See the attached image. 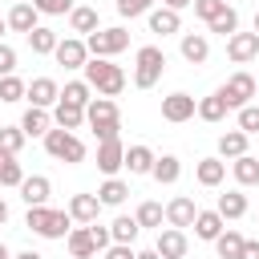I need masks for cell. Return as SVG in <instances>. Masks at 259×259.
<instances>
[{
  "label": "cell",
  "instance_id": "1",
  "mask_svg": "<svg viewBox=\"0 0 259 259\" xmlns=\"http://www.w3.org/2000/svg\"><path fill=\"white\" fill-rule=\"evenodd\" d=\"M85 85L97 89L101 97H117L125 89V73H121V65H113L105 57H93V61H85Z\"/></svg>",
  "mask_w": 259,
  "mask_h": 259
},
{
  "label": "cell",
  "instance_id": "2",
  "mask_svg": "<svg viewBox=\"0 0 259 259\" xmlns=\"http://www.w3.org/2000/svg\"><path fill=\"white\" fill-rule=\"evenodd\" d=\"M24 227H28L32 235H40V239H65V235L73 231V219H69V210H53V206H28Z\"/></svg>",
  "mask_w": 259,
  "mask_h": 259
},
{
  "label": "cell",
  "instance_id": "3",
  "mask_svg": "<svg viewBox=\"0 0 259 259\" xmlns=\"http://www.w3.org/2000/svg\"><path fill=\"white\" fill-rule=\"evenodd\" d=\"M85 121L93 125L97 142L117 138V130H121V121H117V101H113V97H93V101L85 105Z\"/></svg>",
  "mask_w": 259,
  "mask_h": 259
},
{
  "label": "cell",
  "instance_id": "4",
  "mask_svg": "<svg viewBox=\"0 0 259 259\" xmlns=\"http://www.w3.org/2000/svg\"><path fill=\"white\" fill-rule=\"evenodd\" d=\"M45 150H49V158H57V162H65V166L85 162V142H81L77 134H69V130H49V134H45Z\"/></svg>",
  "mask_w": 259,
  "mask_h": 259
},
{
  "label": "cell",
  "instance_id": "5",
  "mask_svg": "<svg viewBox=\"0 0 259 259\" xmlns=\"http://www.w3.org/2000/svg\"><path fill=\"white\" fill-rule=\"evenodd\" d=\"M134 61H138V69H134V85H138V89H154L158 77H162V69H166V53H162L158 45H142Z\"/></svg>",
  "mask_w": 259,
  "mask_h": 259
},
{
  "label": "cell",
  "instance_id": "6",
  "mask_svg": "<svg viewBox=\"0 0 259 259\" xmlns=\"http://www.w3.org/2000/svg\"><path fill=\"white\" fill-rule=\"evenodd\" d=\"M125 45H130V32H125V28H97V32L85 36V49H89L93 57H105V61L117 57Z\"/></svg>",
  "mask_w": 259,
  "mask_h": 259
},
{
  "label": "cell",
  "instance_id": "7",
  "mask_svg": "<svg viewBox=\"0 0 259 259\" xmlns=\"http://www.w3.org/2000/svg\"><path fill=\"white\" fill-rule=\"evenodd\" d=\"M219 93H223L227 109H243V105H251V97H255V77H251V73H235Z\"/></svg>",
  "mask_w": 259,
  "mask_h": 259
},
{
  "label": "cell",
  "instance_id": "8",
  "mask_svg": "<svg viewBox=\"0 0 259 259\" xmlns=\"http://www.w3.org/2000/svg\"><path fill=\"white\" fill-rule=\"evenodd\" d=\"M121 166H125V146H121V138L97 142V170H101L105 178H117Z\"/></svg>",
  "mask_w": 259,
  "mask_h": 259
},
{
  "label": "cell",
  "instance_id": "9",
  "mask_svg": "<svg viewBox=\"0 0 259 259\" xmlns=\"http://www.w3.org/2000/svg\"><path fill=\"white\" fill-rule=\"evenodd\" d=\"M227 57H231L235 65L255 61V57H259V36H255V32H231V36H227Z\"/></svg>",
  "mask_w": 259,
  "mask_h": 259
},
{
  "label": "cell",
  "instance_id": "10",
  "mask_svg": "<svg viewBox=\"0 0 259 259\" xmlns=\"http://www.w3.org/2000/svg\"><path fill=\"white\" fill-rule=\"evenodd\" d=\"M53 57H57V65H65V69H85V61H89V49H85V40H77V36H65V40H57Z\"/></svg>",
  "mask_w": 259,
  "mask_h": 259
},
{
  "label": "cell",
  "instance_id": "11",
  "mask_svg": "<svg viewBox=\"0 0 259 259\" xmlns=\"http://www.w3.org/2000/svg\"><path fill=\"white\" fill-rule=\"evenodd\" d=\"M24 97H28L36 109H49V105H57V101H61V85H57L53 77H36V81H28V85H24Z\"/></svg>",
  "mask_w": 259,
  "mask_h": 259
},
{
  "label": "cell",
  "instance_id": "12",
  "mask_svg": "<svg viewBox=\"0 0 259 259\" xmlns=\"http://www.w3.org/2000/svg\"><path fill=\"white\" fill-rule=\"evenodd\" d=\"M194 214H198V206H194V198H190V194H178V198H170V202H166V223H170L174 231L190 227V223H194Z\"/></svg>",
  "mask_w": 259,
  "mask_h": 259
},
{
  "label": "cell",
  "instance_id": "13",
  "mask_svg": "<svg viewBox=\"0 0 259 259\" xmlns=\"http://www.w3.org/2000/svg\"><path fill=\"white\" fill-rule=\"evenodd\" d=\"M65 210H69V219H77L81 227H89V223H97V214H101V202H97V194H73Z\"/></svg>",
  "mask_w": 259,
  "mask_h": 259
},
{
  "label": "cell",
  "instance_id": "14",
  "mask_svg": "<svg viewBox=\"0 0 259 259\" xmlns=\"http://www.w3.org/2000/svg\"><path fill=\"white\" fill-rule=\"evenodd\" d=\"M186 235L182 231H174V227H166V231H158V243H154V251H158V259H182L186 255Z\"/></svg>",
  "mask_w": 259,
  "mask_h": 259
},
{
  "label": "cell",
  "instance_id": "15",
  "mask_svg": "<svg viewBox=\"0 0 259 259\" xmlns=\"http://www.w3.org/2000/svg\"><path fill=\"white\" fill-rule=\"evenodd\" d=\"M36 16H40V12H36L28 0H16V4H12V12L4 16V24H8L12 32H24V36H28V32L36 28Z\"/></svg>",
  "mask_w": 259,
  "mask_h": 259
},
{
  "label": "cell",
  "instance_id": "16",
  "mask_svg": "<svg viewBox=\"0 0 259 259\" xmlns=\"http://www.w3.org/2000/svg\"><path fill=\"white\" fill-rule=\"evenodd\" d=\"M194 97L190 93H170V97H162V117L166 121H186V117H194Z\"/></svg>",
  "mask_w": 259,
  "mask_h": 259
},
{
  "label": "cell",
  "instance_id": "17",
  "mask_svg": "<svg viewBox=\"0 0 259 259\" xmlns=\"http://www.w3.org/2000/svg\"><path fill=\"white\" fill-rule=\"evenodd\" d=\"M49 194H53V182H49L45 174H32V178H24V182H20V198H24L28 206H45V202H49Z\"/></svg>",
  "mask_w": 259,
  "mask_h": 259
},
{
  "label": "cell",
  "instance_id": "18",
  "mask_svg": "<svg viewBox=\"0 0 259 259\" xmlns=\"http://www.w3.org/2000/svg\"><path fill=\"white\" fill-rule=\"evenodd\" d=\"M190 227H194V235H198V239H206V243H214V239H219V235L227 231V227H223V214H219V210H198Z\"/></svg>",
  "mask_w": 259,
  "mask_h": 259
},
{
  "label": "cell",
  "instance_id": "19",
  "mask_svg": "<svg viewBox=\"0 0 259 259\" xmlns=\"http://www.w3.org/2000/svg\"><path fill=\"white\" fill-rule=\"evenodd\" d=\"M20 130H24V138H45V134L53 130V117H49V109H36V105H28V113L20 117Z\"/></svg>",
  "mask_w": 259,
  "mask_h": 259
},
{
  "label": "cell",
  "instance_id": "20",
  "mask_svg": "<svg viewBox=\"0 0 259 259\" xmlns=\"http://www.w3.org/2000/svg\"><path fill=\"white\" fill-rule=\"evenodd\" d=\"M178 49H182V57H186L190 65H202V61L210 57V45H206L202 32H182V45H178Z\"/></svg>",
  "mask_w": 259,
  "mask_h": 259
},
{
  "label": "cell",
  "instance_id": "21",
  "mask_svg": "<svg viewBox=\"0 0 259 259\" xmlns=\"http://www.w3.org/2000/svg\"><path fill=\"white\" fill-rule=\"evenodd\" d=\"M53 121H57V130H69V134H73V130L85 121V109H81V105H69V101H57V105H53Z\"/></svg>",
  "mask_w": 259,
  "mask_h": 259
},
{
  "label": "cell",
  "instance_id": "22",
  "mask_svg": "<svg viewBox=\"0 0 259 259\" xmlns=\"http://www.w3.org/2000/svg\"><path fill=\"white\" fill-rule=\"evenodd\" d=\"M194 178H198L202 186H219V182L227 178V162H223V158H202V162L194 166Z\"/></svg>",
  "mask_w": 259,
  "mask_h": 259
},
{
  "label": "cell",
  "instance_id": "23",
  "mask_svg": "<svg viewBox=\"0 0 259 259\" xmlns=\"http://www.w3.org/2000/svg\"><path fill=\"white\" fill-rule=\"evenodd\" d=\"M219 214H223V223L227 219H243L247 214V194L243 190H227V194H219V206H214Z\"/></svg>",
  "mask_w": 259,
  "mask_h": 259
},
{
  "label": "cell",
  "instance_id": "24",
  "mask_svg": "<svg viewBox=\"0 0 259 259\" xmlns=\"http://www.w3.org/2000/svg\"><path fill=\"white\" fill-rule=\"evenodd\" d=\"M154 158H158V154H154L150 146H130V150H125L130 174H150V170H154Z\"/></svg>",
  "mask_w": 259,
  "mask_h": 259
},
{
  "label": "cell",
  "instance_id": "25",
  "mask_svg": "<svg viewBox=\"0 0 259 259\" xmlns=\"http://www.w3.org/2000/svg\"><path fill=\"white\" fill-rule=\"evenodd\" d=\"M125 194H130V186H125L121 178H105V182L97 186V202H101V206H121Z\"/></svg>",
  "mask_w": 259,
  "mask_h": 259
},
{
  "label": "cell",
  "instance_id": "26",
  "mask_svg": "<svg viewBox=\"0 0 259 259\" xmlns=\"http://www.w3.org/2000/svg\"><path fill=\"white\" fill-rule=\"evenodd\" d=\"M65 239H69V255H73V259H89V255L97 251V247H93V235H89V227H73Z\"/></svg>",
  "mask_w": 259,
  "mask_h": 259
},
{
  "label": "cell",
  "instance_id": "27",
  "mask_svg": "<svg viewBox=\"0 0 259 259\" xmlns=\"http://www.w3.org/2000/svg\"><path fill=\"white\" fill-rule=\"evenodd\" d=\"M178 28H182L178 12H170V8H150V32H162V36H170V32H178Z\"/></svg>",
  "mask_w": 259,
  "mask_h": 259
},
{
  "label": "cell",
  "instance_id": "28",
  "mask_svg": "<svg viewBox=\"0 0 259 259\" xmlns=\"http://www.w3.org/2000/svg\"><path fill=\"white\" fill-rule=\"evenodd\" d=\"M247 154V134L243 130H227L219 138V158H243Z\"/></svg>",
  "mask_w": 259,
  "mask_h": 259
},
{
  "label": "cell",
  "instance_id": "29",
  "mask_svg": "<svg viewBox=\"0 0 259 259\" xmlns=\"http://www.w3.org/2000/svg\"><path fill=\"white\" fill-rule=\"evenodd\" d=\"M231 170H235V182H239V186H255V182H259V158H251V154L235 158Z\"/></svg>",
  "mask_w": 259,
  "mask_h": 259
},
{
  "label": "cell",
  "instance_id": "30",
  "mask_svg": "<svg viewBox=\"0 0 259 259\" xmlns=\"http://www.w3.org/2000/svg\"><path fill=\"white\" fill-rule=\"evenodd\" d=\"M194 113H198V117H202V121H223V117H227V101H223V93H219V89H214V93H210V97H202V101H198V109H194Z\"/></svg>",
  "mask_w": 259,
  "mask_h": 259
},
{
  "label": "cell",
  "instance_id": "31",
  "mask_svg": "<svg viewBox=\"0 0 259 259\" xmlns=\"http://www.w3.org/2000/svg\"><path fill=\"white\" fill-rule=\"evenodd\" d=\"M150 174H154L158 182H166V186H170V182H178V174H182V162H178L174 154H162V158H154V170H150Z\"/></svg>",
  "mask_w": 259,
  "mask_h": 259
},
{
  "label": "cell",
  "instance_id": "32",
  "mask_svg": "<svg viewBox=\"0 0 259 259\" xmlns=\"http://www.w3.org/2000/svg\"><path fill=\"white\" fill-rule=\"evenodd\" d=\"M57 40H61V36H57L53 28H45V24H36V28L28 32V49H32V53H40V57H45V53H53V49H57Z\"/></svg>",
  "mask_w": 259,
  "mask_h": 259
},
{
  "label": "cell",
  "instance_id": "33",
  "mask_svg": "<svg viewBox=\"0 0 259 259\" xmlns=\"http://www.w3.org/2000/svg\"><path fill=\"white\" fill-rule=\"evenodd\" d=\"M138 231H142V227H138V219H134V214H117V219H113V227H109L113 243H134V239H138Z\"/></svg>",
  "mask_w": 259,
  "mask_h": 259
},
{
  "label": "cell",
  "instance_id": "34",
  "mask_svg": "<svg viewBox=\"0 0 259 259\" xmlns=\"http://www.w3.org/2000/svg\"><path fill=\"white\" fill-rule=\"evenodd\" d=\"M214 251H219V259H239V251H243V235L227 227V231L214 239Z\"/></svg>",
  "mask_w": 259,
  "mask_h": 259
},
{
  "label": "cell",
  "instance_id": "35",
  "mask_svg": "<svg viewBox=\"0 0 259 259\" xmlns=\"http://www.w3.org/2000/svg\"><path fill=\"white\" fill-rule=\"evenodd\" d=\"M69 28H73V32H85V36L97 32V12H93V8H73V12H69Z\"/></svg>",
  "mask_w": 259,
  "mask_h": 259
},
{
  "label": "cell",
  "instance_id": "36",
  "mask_svg": "<svg viewBox=\"0 0 259 259\" xmlns=\"http://www.w3.org/2000/svg\"><path fill=\"white\" fill-rule=\"evenodd\" d=\"M89 93H93V89H89L85 81H65V89H61V101H69V105H81V109H85V105L93 101Z\"/></svg>",
  "mask_w": 259,
  "mask_h": 259
},
{
  "label": "cell",
  "instance_id": "37",
  "mask_svg": "<svg viewBox=\"0 0 259 259\" xmlns=\"http://www.w3.org/2000/svg\"><path fill=\"white\" fill-rule=\"evenodd\" d=\"M24 182V170L12 154H0V186H20Z\"/></svg>",
  "mask_w": 259,
  "mask_h": 259
},
{
  "label": "cell",
  "instance_id": "38",
  "mask_svg": "<svg viewBox=\"0 0 259 259\" xmlns=\"http://www.w3.org/2000/svg\"><path fill=\"white\" fill-rule=\"evenodd\" d=\"M20 146H24V130L20 125H0V154H20Z\"/></svg>",
  "mask_w": 259,
  "mask_h": 259
},
{
  "label": "cell",
  "instance_id": "39",
  "mask_svg": "<svg viewBox=\"0 0 259 259\" xmlns=\"http://www.w3.org/2000/svg\"><path fill=\"white\" fill-rule=\"evenodd\" d=\"M206 28H210V32H219V36H231V32H239V12H235V8H223Z\"/></svg>",
  "mask_w": 259,
  "mask_h": 259
},
{
  "label": "cell",
  "instance_id": "40",
  "mask_svg": "<svg viewBox=\"0 0 259 259\" xmlns=\"http://www.w3.org/2000/svg\"><path fill=\"white\" fill-rule=\"evenodd\" d=\"M134 219H138V227H158V231H162V219H166V210H162L158 202H142Z\"/></svg>",
  "mask_w": 259,
  "mask_h": 259
},
{
  "label": "cell",
  "instance_id": "41",
  "mask_svg": "<svg viewBox=\"0 0 259 259\" xmlns=\"http://www.w3.org/2000/svg\"><path fill=\"white\" fill-rule=\"evenodd\" d=\"M20 97H24V81L12 77V73L0 77V101H20Z\"/></svg>",
  "mask_w": 259,
  "mask_h": 259
},
{
  "label": "cell",
  "instance_id": "42",
  "mask_svg": "<svg viewBox=\"0 0 259 259\" xmlns=\"http://www.w3.org/2000/svg\"><path fill=\"white\" fill-rule=\"evenodd\" d=\"M190 8H194V16H198V20H206V24H210V20L227 8V0H194Z\"/></svg>",
  "mask_w": 259,
  "mask_h": 259
},
{
  "label": "cell",
  "instance_id": "43",
  "mask_svg": "<svg viewBox=\"0 0 259 259\" xmlns=\"http://www.w3.org/2000/svg\"><path fill=\"white\" fill-rule=\"evenodd\" d=\"M36 12H45V16H65V12H73V0H28Z\"/></svg>",
  "mask_w": 259,
  "mask_h": 259
},
{
  "label": "cell",
  "instance_id": "44",
  "mask_svg": "<svg viewBox=\"0 0 259 259\" xmlns=\"http://www.w3.org/2000/svg\"><path fill=\"white\" fill-rule=\"evenodd\" d=\"M239 130L251 138V134H259V105H243L239 109Z\"/></svg>",
  "mask_w": 259,
  "mask_h": 259
},
{
  "label": "cell",
  "instance_id": "45",
  "mask_svg": "<svg viewBox=\"0 0 259 259\" xmlns=\"http://www.w3.org/2000/svg\"><path fill=\"white\" fill-rule=\"evenodd\" d=\"M150 8H154V0H117V12L130 16V20H134V16H146Z\"/></svg>",
  "mask_w": 259,
  "mask_h": 259
},
{
  "label": "cell",
  "instance_id": "46",
  "mask_svg": "<svg viewBox=\"0 0 259 259\" xmlns=\"http://www.w3.org/2000/svg\"><path fill=\"white\" fill-rule=\"evenodd\" d=\"M12 69H16V49H12V45H4V40H0V77H8V73H12Z\"/></svg>",
  "mask_w": 259,
  "mask_h": 259
},
{
  "label": "cell",
  "instance_id": "47",
  "mask_svg": "<svg viewBox=\"0 0 259 259\" xmlns=\"http://www.w3.org/2000/svg\"><path fill=\"white\" fill-rule=\"evenodd\" d=\"M89 235H93V247H97V251H105V247L113 243V235H109V227H97V223H89Z\"/></svg>",
  "mask_w": 259,
  "mask_h": 259
},
{
  "label": "cell",
  "instance_id": "48",
  "mask_svg": "<svg viewBox=\"0 0 259 259\" xmlns=\"http://www.w3.org/2000/svg\"><path fill=\"white\" fill-rule=\"evenodd\" d=\"M134 255H138V251H134L130 243H109V247H105V259H134Z\"/></svg>",
  "mask_w": 259,
  "mask_h": 259
},
{
  "label": "cell",
  "instance_id": "49",
  "mask_svg": "<svg viewBox=\"0 0 259 259\" xmlns=\"http://www.w3.org/2000/svg\"><path fill=\"white\" fill-rule=\"evenodd\" d=\"M239 259H259V239H243V251Z\"/></svg>",
  "mask_w": 259,
  "mask_h": 259
},
{
  "label": "cell",
  "instance_id": "50",
  "mask_svg": "<svg viewBox=\"0 0 259 259\" xmlns=\"http://www.w3.org/2000/svg\"><path fill=\"white\" fill-rule=\"evenodd\" d=\"M190 4H194V0H166V8H170V12H182V8H190Z\"/></svg>",
  "mask_w": 259,
  "mask_h": 259
},
{
  "label": "cell",
  "instance_id": "51",
  "mask_svg": "<svg viewBox=\"0 0 259 259\" xmlns=\"http://www.w3.org/2000/svg\"><path fill=\"white\" fill-rule=\"evenodd\" d=\"M12 259H45L40 251H20V255H12Z\"/></svg>",
  "mask_w": 259,
  "mask_h": 259
},
{
  "label": "cell",
  "instance_id": "52",
  "mask_svg": "<svg viewBox=\"0 0 259 259\" xmlns=\"http://www.w3.org/2000/svg\"><path fill=\"white\" fill-rule=\"evenodd\" d=\"M134 259H158V251H154V247H150V251H138V255H134Z\"/></svg>",
  "mask_w": 259,
  "mask_h": 259
},
{
  "label": "cell",
  "instance_id": "53",
  "mask_svg": "<svg viewBox=\"0 0 259 259\" xmlns=\"http://www.w3.org/2000/svg\"><path fill=\"white\" fill-rule=\"evenodd\" d=\"M4 223H8V202L0 198V227H4Z\"/></svg>",
  "mask_w": 259,
  "mask_h": 259
},
{
  "label": "cell",
  "instance_id": "54",
  "mask_svg": "<svg viewBox=\"0 0 259 259\" xmlns=\"http://www.w3.org/2000/svg\"><path fill=\"white\" fill-rule=\"evenodd\" d=\"M0 259H12V255H8V247H4V243H0Z\"/></svg>",
  "mask_w": 259,
  "mask_h": 259
},
{
  "label": "cell",
  "instance_id": "55",
  "mask_svg": "<svg viewBox=\"0 0 259 259\" xmlns=\"http://www.w3.org/2000/svg\"><path fill=\"white\" fill-rule=\"evenodd\" d=\"M255 36H259V12H255Z\"/></svg>",
  "mask_w": 259,
  "mask_h": 259
},
{
  "label": "cell",
  "instance_id": "56",
  "mask_svg": "<svg viewBox=\"0 0 259 259\" xmlns=\"http://www.w3.org/2000/svg\"><path fill=\"white\" fill-rule=\"evenodd\" d=\"M4 28H8V24H4V20H0V36H4Z\"/></svg>",
  "mask_w": 259,
  "mask_h": 259
},
{
  "label": "cell",
  "instance_id": "57",
  "mask_svg": "<svg viewBox=\"0 0 259 259\" xmlns=\"http://www.w3.org/2000/svg\"><path fill=\"white\" fill-rule=\"evenodd\" d=\"M255 93H259V81H255Z\"/></svg>",
  "mask_w": 259,
  "mask_h": 259
}]
</instances>
